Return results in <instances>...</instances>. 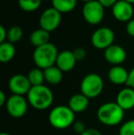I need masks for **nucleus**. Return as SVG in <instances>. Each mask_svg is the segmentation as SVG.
I'll list each match as a JSON object with an SVG mask.
<instances>
[{"instance_id":"obj_1","label":"nucleus","mask_w":134,"mask_h":135,"mask_svg":"<svg viewBox=\"0 0 134 135\" xmlns=\"http://www.w3.org/2000/svg\"><path fill=\"white\" fill-rule=\"evenodd\" d=\"M28 102L32 108L38 110L47 109L52 105L53 93L44 85L32 86L27 95Z\"/></svg>"},{"instance_id":"obj_2","label":"nucleus","mask_w":134,"mask_h":135,"mask_svg":"<svg viewBox=\"0 0 134 135\" xmlns=\"http://www.w3.org/2000/svg\"><path fill=\"white\" fill-rule=\"evenodd\" d=\"M58 49L53 43L49 42L42 46L35 48L33 52V62L38 68L45 70L49 67L55 65L57 60Z\"/></svg>"},{"instance_id":"obj_3","label":"nucleus","mask_w":134,"mask_h":135,"mask_svg":"<svg viewBox=\"0 0 134 135\" xmlns=\"http://www.w3.org/2000/svg\"><path fill=\"white\" fill-rule=\"evenodd\" d=\"M124 111L117 102H107L98 108L97 116L98 120L106 126H116L124 118Z\"/></svg>"},{"instance_id":"obj_4","label":"nucleus","mask_w":134,"mask_h":135,"mask_svg":"<svg viewBox=\"0 0 134 135\" xmlns=\"http://www.w3.org/2000/svg\"><path fill=\"white\" fill-rule=\"evenodd\" d=\"M75 113L68 106L59 105L53 108L49 114V122L53 128L64 130L73 126L75 123Z\"/></svg>"},{"instance_id":"obj_5","label":"nucleus","mask_w":134,"mask_h":135,"mask_svg":"<svg viewBox=\"0 0 134 135\" xmlns=\"http://www.w3.org/2000/svg\"><path fill=\"white\" fill-rule=\"evenodd\" d=\"M104 88V82L102 77L97 74L91 73L86 75L80 84L81 93L90 98H97Z\"/></svg>"},{"instance_id":"obj_6","label":"nucleus","mask_w":134,"mask_h":135,"mask_svg":"<svg viewBox=\"0 0 134 135\" xmlns=\"http://www.w3.org/2000/svg\"><path fill=\"white\" fill-rule=\"evenodd\" d=\"M83 18L90 25H97L103 20L105 16V7L97 0L86 3L82 9Z\"/></svg>"},{"instance_id":"obj_7","label":"nucleus","mask_w":134,"mask_h":135,"mask_svg":"<svg viewBox=\"0 0 134 135\" xmlns=\"http://www.w3.org/2000/svg\"><path fill=\"white\" fill-rule=\"evenodd\" d=\"M115 34L111 28L102 27L96 30L91 36V43L96 49L105 51L109 46L113 45Z\"/></svg>"},{"instance_id":"obj_8","label":"nucleus","mask_w":134,"mask_h":135,"mask_svg":"<svg viewBox=\"0 0 134 135\" xmlns=\"http://www.w3.org/2000/svg\"><path fill=\"white\" fill-rule=\"evenodd\" d=\"M62 21V13L53 7H49L41 13L39 17V28L48 32L54 31Z\"/></svg>"},{"instance_id":"obj_9","label":"nucleus","mask_w":134,"mask_h":135,"mask_svg":"<svg viewBox=\"0 0 134 135\" xmlns=\"http://www.w3.org/2000/svg\"><path fill=\"white\" fill-rule=\"evenodd\" d=\"M7 111L11 117L18 118L23 117L28 110V101L23 96L12 95L7 98L6 104Z\"/></svg>"},{"instance_id":"obj_10","label":"nucleus","mask_w":134,"mask_h":135,"mask_svg":"<svg viewBox=\"0 0 134 135\" xmlns=\"http://www.w3.org/2000/svg\"><path fill=\"white\" fill-rule=\"evenodd\" d=\"M31 87L32 85L28 76L21 74L11 76L8 81V88L13 93V95H18V96L28 95Z\"/></svg>"},{"instance_id":"obj_11","label":"nucleus","mask_w":134,"mask_h":135,"mask_svg":"<svg viewBox=\"0 0 134 135\" xmlns=\"http://www.w3.org/2000/svg\"><path fill=\"white\" fill-rule=\"evenodd\" d=\"M112 15L120 22H129L132 20L134 15V7L131 4L124 1L118 0L112 7Z\"/></svg>"},{"instance_id":"obj_12","label":"nucleus","mask_w":134,"mask_h":135,"mask_svg":"<svg viewBox=\"0 0 134 135\" xmlns=\"http://www.w3.org/2000/svg\"><path fill=\"white\" fill-rule=\"evenodd\" d=\"M104 57L108 64L115 65H120L125 62L127 58V52L123 47L113 44L104 51Z\"/></svg>"},{"instance_id":"obj_13","label":"nucleus","mask_w":134,"mask_h":135,"mask_svg":"<svg viewBox=\"0 0 134 135\" xmlns=\"http://www.w3.org/2000/svg\"><path fill=\"white\" fill-rule=\"evenodd\" d=\"M76 59H75L73 52L72 51H62L59 52L56 60L55 65L63 72H70L75 68L76 64Z\"/></svg>"},{"instance_id":"obj_14","label":"nucleus","mask_w":134,"mask_h":135,"mask_svg":"<svg viewBox=\"0 0 134 135\" xmlns=\"http://www.w3.org/2000/svg\"><path fill=\"white\" fill-rule=\"evenodd\" d=\"M116 102L123 110H129L134 108V89L131 87L122 88L117 95Z\"/></svg>"},{"instance_id":"obj_15","label":"nucleus","mask_w":134,"mask_h":135,"mask_svg":"<svg viewBox=\"0 0 134 135\" xmlns=\"http://www.w3.org/2000/svg\"><path fill=\"white\" fill-rule=\"evenodd\" d=\"M107 77H108V80L114 85H124V84H127L128 82L129 72L122 66L115 65L108 70Z\"/></svg>"},{"instance_id":"obj_16","label":"nucleus","mask_w":134,"mask_h":135,"mask_svg":"<svg viewBox=\"0 0 134 135\" xmlns=\"http://www.w3.org/2000/svg\"><path fill=\"white\" fill-rule=\"evenodd\" d=\"M89 106V98H86L82 93L75 94L69 98L68 107L75 113H82Z\"/></svg>"},{"instance_id":"obj_17","label":"nucleus","mask_w":134,"mask_h":135,"mask_svg":"<svg viewBox=\"0 0 134 135\" xmlns=\"http://www.w3.org/2000/svg\"><path fill=\"white\" fill-rule=\"evenodd\" d=\"M50 32L46 31V30H42L41 28H38V30H35L29 35V41H31V43L33 46H35V48L49 43L50 42Z\"/></svg>"},{"instance_id":"obj_18","label":"nucleus","mask_w":134,"mask_h":135,"mask_svg":"<svg viewBox=\"0 0 134 135\" xmlns=\"http://www.w3.org/2000/svg\"><path fill=\"white\" fill-rule=\"evenodd\" d=\"M44 71V77L45 81L52 85H59L63 80V71L59 69L56 65H53L52 67H49Z\"/></svg>"},{"instance_id":"obj_19","label":"nucleus","mask_w":134,"mask_h":135,"mask_svg":"<svg viewBox=\"0 0 134 135\" xmlns=\"http://www.w3.org/2000/svg\"><path fill=\"white\" fill-rule=\"evenodd\" d=\"M16 47L13 43L6 41L0 44V62H8L15 57Z\"/></svg>"},{"instance_id":"obj_20","label":"nucleus","mask_w":134,"mask_h":135,"mask_svg":"<svg viewBox=\"0 0 134 135\" xmlns=\"http://www.w3.org/2000/svg\"><path fill=\"white\" fill-rule=\"evenodd\" d=\"M52 5L60 13H69L76 7L77 0H52Z\"/></svg>"},{"instance_id":"obj_21","label":"nucleus","mask_w":134,"mask_h":135,"mask_svg":"<svg viewBox=\"0 0 134 135\" xmlns=\"http://www.w3.org/2000/svg\"><path fill=\"white\" fill-rule=\"evenodd\" d=\"M27 76L32 86L43 85V83H44V81H45L44 71H43L42 69H41V68H38V67L31 69V71L28 73Z\"/></svg>"},{"instance_id":"obj_22","label":"nucleus","mask_w":134,"mask_h":135,"mask_svg":"<svg viewBox=\"0 0 134 135\" xmlns=\"http://www.w3.org/2000/svg\"><path fill=\"white\" fill-rule=\"evenodd\" d=\"M41 1L42 0H18V4L19 8L23 11L33 12L41 7Z\"/></svg>"},{"instance_id":"obj_23","label":"nucleus","mask_w":134,"mask_h":135,"mask_svg":"<svg viewBox=\"0 0 134 135\" xmlns=\"http://www.w3.org/2000/svg\"><path fill=\"white\" fill-rule=\"evenodd\" d=\"M23 37V30L19 26H12L7 30V41L9 42L15 43L18 42Z\"/></svg>"},{"instance_id":"obj_24","label":"nucleus","mask_w":134,"mask_h":135,"mask_svg":"<svg viewBox=\"0 0 134 135\" xmlns=\"http://www.w3.org/2000/svg\"><path fill=\"white\" fill-rule=\"evenodd\" d=\"M120 135H134V119L126 121L118 131Z\"/></svg>"},{"instance_id":"obj_25","label":"nucleus","mask_w":134,"mask_h":135,"mask_svg":"<svg viewBox=\"0 0 134 135\" xmlns=\"http://www.w3.org/2000/svg\"><path fill=\"white\" fill-rule=\"evenodd\" d=\"M73 55H75V59H76L77 62H78V61H83L86 56V50H85L84 48H82V47L75 48V50L73 51Z\"/></svg>"},{"instance_id":"obj_26","label":"nucleus","mask_w":134,"mask_h":135,"mask_svg":"<svg viewBox=\"0 0 134 135\" xmlns=\"http://www.w3.org/2000/svg\"><path fill=\"white\" fill-rule=\"evenodd\" d=\"M73 128L75 132H77V133H79L80 135L86 130V125L82 121H75V123L73 124Z\"/></svg>"},{"instance_id":"obj_27","label":"nucleus","mask_w":134,"mask_h":135,"mask_svg":"<svg viewBox=\"0 0 134 135\" xmlns=\"http://www.w3.org/2000/svg\"><path fill=\"white\" fill-rule=\"evenodd\" d=\"M126 31L129 34L131 37L134 38V18H132L131 20H130L127 23V26H126Z\"/></svg>"},{"instance_id":"obj_28","label":"nucleus","mask_w":134,"mask_h":135,"mask_svg":"<svg viewBox=\"0 0 134 135\" xmlns=\"http://www.w3.org/2000/svg\"><path fill=\"white\" fill-rule=\"evenodd\" d=\"M126 85L127 86L134 89V67L129 72V78H128V82Z\"/></svg>"},{"instance_id":"obj_29","label":"nucleus","mask_w":134,"mask_h":135,"mask_svg":"<svg viewBox=\"0 0 134 135\" xmlns=\"http://www.w3.org/2000/svg\"><path fill=\"white\" fill-rule=\"evenodd\" d=\"M6 40H7V30L4 26H0V44L6 42Z\"/></svg>"},{"instance_id":"obj_30","label":"nucleus","mask_w":134,"mask_h":135,"mask_svg":"<svg viewBox=\"0 0 134 135\" xmlns=\"http://www.w3.org/2000/svg\"><path fill=\"white\" fill-rule=\"evenodd\" d=\"M104 7H112L118 0H97Z\"/></svg>"},{"instance_id":"obj_31","label":"nucleus","mask_w":134,"mask_h":135,"mask_svg":"<svg viewBox=\"0 0 134 135\" xmlns=\"http://www.w3.org/2000/svg\"><path fill=\"white\" fill-rule=\"evenodd\" d=\"M81 135H102V134L98 130H96V129L93 128H88Z\"/></svg>"},{"instance_id":"obj_32","label":"nucleus","mask_w":134,"mask_h":135,"mask_svg":"<svg viewBox=\"0 0 134 135\" xmlns=\"http://www.w3.org/2000/svg\"><path fill=\"white\" fill-rule=\"evenodd\" d=\"M7 98L6 97V94L4 91H0V106H4L7 104Z\"/></svg>"},{"instance_id":"obj_33","label":"nucleus","mask_w":134,"mask_h":135,"mask_svg":"<svg viewBox=\"0 0 134 135\" xmlns=\"http://www.w3.org/2000/svg\"><path fill=\"white\" fill-rule=\"evenodd\" d=\"M124 1L128 2V3L131 4V5H133V4H134V0H124Z\"/></svg>"},{"instance_id":"obj_34","label":"nucleus","mask_w":134,"mask_h":135,"mask_svg":"<svg viewBox=\"0 0 134 135\" xmlns=\"http://www.w3.org/2000/svg\"><path fill=\"white\" fill-rule=\"evenodd\" d=\"M81 1L85 2V4H86V3H88V2H91V1H93V0H81Z\"/></svg>"},{"instance_id":"obj_35","label":"nucleus","mask_w":134,"mask_h":135,"mask_svg":"<svg viewBox=\"0 0 134 135\" xmlns=\"http://www.w3.org/2000/svg\"><path fill=\"white\" fill-rule=\"evenodd\" d=\"M0 135H11V134H9V133H7V132H2Z\"/></svg>"},{"instance_id":"obj_36","label":"nucleus","mask_w":134,"mask_h":135,"mask_svg":"<svg viewBox=\"0 0 134 135\" xmlns=\"http://www.w3.org/2000/svg\"><path fill=\"white\" fill-rule=\"evenodd\" d=\"M42 1H52V0H42Z\"/></svg>"}]
</instances>
